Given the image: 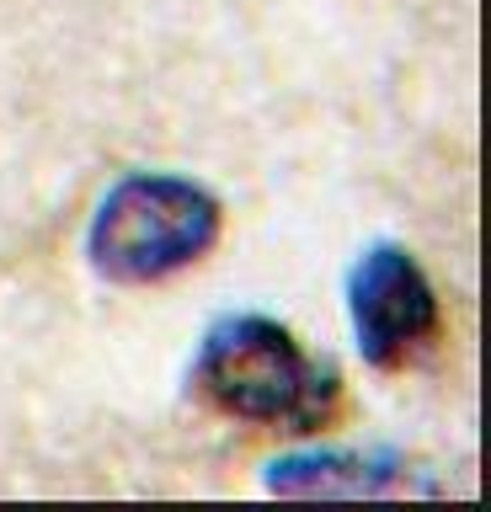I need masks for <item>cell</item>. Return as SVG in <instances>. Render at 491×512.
<instances>
[{
	"label": "cell",
	"mask_w": 491,
	"mask_h": 512,
	"mask_svg": "<svg viewBox=\"0 0 491 512\" xmlns=\"http://www.w3.org/2000/svg\"><path fill=\"white\" fill-rule=\"evenodd\" d=\"M267 491L278 496H433L438 486L417 464L385 448H315L267 464Z\"/></svg>",
	"instance_id": "277c9868"
},
{
	"label": "cell",
	"mask_w": 491,
	"mask_h": 512,
	"mask_svg": "<svg viewBox=\"0 0 491 512\" xmlns=\"http://www.w3.org/2000/svg\"><path fill=\"white\" fill-rule=\"evenodd\" d=\"M347 315L374 368H401L438 336V294L417 256L395 240H379L347 267Z\"/></svg>",
	"instance_id": "3957f363"
},
{
	"label": "cell",
	"mask_w": 491,
	"mask_h": 512,
	"mask_svg": "<svg viewBox=\"0 0 491 512\" xmlns=\"http://www.w3.org/2000/svg\"><path fill=\"white\" fill-rule=\"evenodd\" d=\"M193 384L214 411L241 422H278L294 432L321 427L337 411L342 379L331 363H315L289 326L267 315H225L203 336Z\"/></svg>",
	"instance_id": "6da1fadb"
},
{
	"label": "cell",
	"mask_w": 491,
	"mask_h": 512,
	"mask_svg": "<svg viewBox=\"0 0 491 512\" xmlns=\"http://www.w3.org/2000/svg\"><path fill=\"white\" fill-rule=\"evenodd\" d=\"M219 240V198L187 176H123L91 214L86 256L113 283H155Z\"/></svg>",
	"instance_id": "7a4b0ae2"
}]
</instances>
